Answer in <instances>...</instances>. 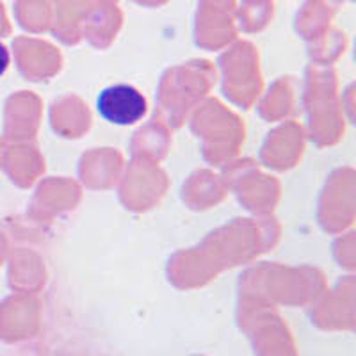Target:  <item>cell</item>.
Here are the masks:
<instances>
[{
  "label": "cell",
  "mask_w": 356,
  "mask_h": 356,
  "mask_svg": "<svg viewBox=\"0 0 356 356\" xmlns=\"http://www.w3.org/2000/svg\"><path fill=\"white\" fill-rule=\"evenodd\" d=\"M8 65H9V54L8 50H6L4 44L0 43V75L8 70Z\"/></svg>",
  "instance_id": "2"
},
{
  "label": "cell",
  "mask_w": 356,
  "mask_h": 356,
  "mask_svg": "<svg viewBox=\"0 0 356 356\" xmlns=\"http://www.w3.org/2000/svg\"><path fill=\"white\" fill-rule=\"evenodd\" d=\"M98 113L116 125H132L146 113V100L132 86H111L98 97Z\"/></svg>",
  "instance_id": "1"
}]
</instances>
